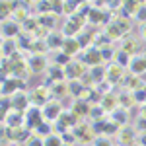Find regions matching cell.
Returning <instances> with one entry per match:
<instances>
[{"label":"cell","mask_w":146,"mask_h":146,"mask_svg":"<svg viewBox=\"0 0 146 146\" xmlns=\"http://www.w3.org/2000/svg\"><path fill=\"white\" fill-rule=\"evenodd\" d=\"M72 133L76 136V142L78 144H84V146H92L94 144V140H96V131H94V127L92 123H86V121H80L74 129H72Z\"/></svg>","instance_id":"cell-1"},{"label":"cell","mask_w":146,"mask_h":146,"mask_svg":"<svg viewBox=\"0 0 146 146\" xmlns=\"http://www.w3.org/2000/svg\"><path fill=\"white\" fill-rule=\"evenodd\" d=\"M88 22V18L86 16H82V14H74V16H68V20L64 22L62 25V35L64 37H78L82 33V27H84V23Z\"/></svg>","instance_id":"cell-2"},{"label":"cell","mask_w":146,"mask_h":146,"mask_svg":"<svg viewBox=\"0 0 146 146\" xmlns=\"http://www.w3.org/2000/svg\"><path fill=\"white\" fill-rule=\"evenodd\" d=\"M31 135L27 127H4V140L8 144H23Z\"/></svg>","instance_id":"cell-3"},{"label":"cell","mask_w":146,"mask_h":146,"mask_svg":"<svg viewBox=\"0 0 146 146\" xmlns=\"http://www.w3.org/2000/svg\"><path fill=\"white\" fill-rule=\"evenodd\" d=\"M29 100H31V105L35 107H45L49 101L53 100V96H51V88L47 86V84H39V86H35L33 90H29Z\"/></svg>","instance_id":"cell-4"},{"label":"cell","mask_w":146,"mask_h":146,"mask_svg":"<svg viewBox=\"0 0 146 146\" xmlns=\"http://www.w3.org/2000/svg\"><path fill=\"white\" fill-rule=\"evenodd\" d=\"M115 140H117V146H133L138 140V131L131 125H125L115 135Z\"/></svg>","instance_id":"cell-5"},{"label":"cell","mask_w":146,"mask_h":146,"mask_svg":"<svg viewBox=\"0 0 146 146\" xmlns=\"http://www.w3.org/2000/svg\"><path fill=\"white\" fill-rule=\"evenodd\" d=\"M88 70H90V66L86 62H82L80 58H72L64 66V74H66V80H80Z\"/></svg>","instance_id":"cell-6"},{"label":"cell","mask_w":146,"mask_h":146,"mask_svg":"<svg viewBox=\"0 0 146 146\" xmlns=\"http://www.w3.org/2000/svg\"><path fill=\"white\" fill-rule=\"evenodd\" d=\"M125 74H127V68H123L121 64H117V62H111V64L105 66V82H107L111 88L123 82Z\"/></svg>","instance_id":"cell-7"},{"label":"cell","mask_w":146,"mask_h":146,"mask_svg":"<svg viewBox=\"0 0 146 146\" xmlns=\"http://www.w3.org/2000/svg\"><path fill=\"white\" fill-rule=\"evenodd\" d=\"M142 39L140 37H133V35H125L123 39H121V51H125L127 55L131 56H136L140 55V53H144L142 51Z\"/></svg>","instance_id":"cell-8"},{"label":"cell","mask_w":146,"mask_h":146,"mask_svg":"<svg viewBox=\"0 0 146 146\" xmlns=\"http://www.w3.org/2000/svg\"><path fill=\"white\" fill-rule=\"evenodd\" d=\"M23 115H25V127L33 133L35 129L39 127V125L45 121V117H43V111L39 109V107H35V105H29L25 111H23Z\"/></svg>","instance_id":"cell-9"},{"label":"cell","mask_w":146,"mask_h":146,"mask_svg":"<svg viewBox=\"0 0 146 146\" xmlns=\"http://www.w3.org/2000/svg\"><path fill=\"white\" fill-rule=\"evenodd\" d=\"M41 111H43V117H45V121H49V123H55V121H58L60 119V115H62V103H60V100H51L49 103H47L45 107H41Z\"/></svg>","instance_id":"cell-10"},{"label":"cell","mask_w":146,"mask_h":146,"mask_svg":"<svg viewBox=\"0 0 146 146\" xmlns=\"http://www.w3.org/2000/svg\"><path fill=\"white\" fill-rule=\"evenodd\" d=\"M80 60H82V62H86L90 68L92 66H101V62H105V60H103V56H101L100 47H88V49H84Z\"/></svg>","instance_id":"cell-11"},{"label":"cell","mask_w":146,"mask_h":146,"mask_svg":"<svg viewBox=\"0 0 146 146\" xmlns=\"http://www.w3.org/2000/svg\"><path fill=\"white\" fill-rule=\"evenodd\" d=\"M20 90H25V80L22 78H16V76H8V78H4L2 82V96H14L16 92Z\"/></svg>","instance_id":"cell-12"},{"label":"cell","mask_w":146,"mask_h":146,"mask_svg":"<svg viewBox=\"0 0 146 146\" xmlns=\"http://www.w3.org/2000/svg\"><path fill=\"white\" fill-rule=\"evenodd\" d=\"M12 100V107L18 109V111H25L29 105H31V100H29V92L27 90H20L16 92L14 96H10Z\"/></svg>","instance_id":"cell-13"},{"label":"cell","mask_w":146,"mask_h":146,"mask_svg":"<svg viewBox=\"0 0 146 146\" xmlns=\"http://www.w3.org/2000/svg\"><path fill=\"white\" fill-rule=\"evenodd\" d=\"M64 80H66L64 66H60V64L53 62L51 66L47 68V80H45L47 86H51V84H55V82H64Z\"/></svg>","instance_id":"cell-14"},{"label":"cell","mask_w":146,"mask_h":146,"mask_svg":"<svg viewBox=\"0 0 146 146\" xmlns=\"http://www.w3.org/2000/svg\"><path fill=\"white\" fill-rule=\"evenodd\" d=\"M27 64H29L31 74H41V72H45L47 68H49L45 55H29L27 56Z\"/></svg>","instance_id":"cell-15"},{"label":"cell","mask_w":146,"mask_h":146,"mask_svg":"<svg viewBox=\"0 0 146 146\" xmlns=\"http://www.w3.org/2000/svg\"><path fill=\"white\" fill-rule=\"evenodd\" d=\"M127 70H129L131 74H136V76L146 74V55H144V53L133 56V58H131V64H129Z\"/></svg>","instance_id":"cell-16"},{"label":"cell","mask_w":146,"mask_h":146,"mask_svg":"<svg viewBox=\"0 0 146 146\" xmlns=\"http://www.w3.org/2000/svg\"><path fill=\"white\" fill-rule=\"evenodd\" d=\"M4 127H25V115L23 111L12 109L8 115H4Z\"/></svg>","instance_id":"cell-17"},{"label":"cell","mask_w":146,"mask_h":146,"mask_svg":"<svg viewBox=\"0 0 146 146\" xmlns=\"http://www.w3.org/2000/svg\"><path fill=\"white\" fill-rule=\"evenodd\" d=\"M121 86H123V90H127V92H136L138 88L144 86V82H142V76H136V74L127 72L123 82H121Z\"/></svg>","instance_id":"cell-18"},{"label":"cell","mask_w":146,"mask_h":146,"mask_svg":"<svg viewBox=\"0 0 146 146\" xmlns=\"http://www.w3.org/2000/svg\"><path fill=\"white\" fill-rule=\"evenodd\" d=\"M60 51L74 58V56L80 55L84 49H82V45H80V41L76 39V37H66V39H64V45H62V49H60Z\"/></svg>","instance_id":"cell-19"},{"label":"cell","mask_w":146,"mask_h":146,"mask_svg":"<svg viewBox=\"0 0 146 146\" xmlns=\"http://www.w3.org/2000/svg\"><path fill=\"white\" fill-rule=\"evenodd\" d=\"M90 107H92V105L88 103V101L74 100V101H72V105H70V111L74 113L80 121H84V117H88V115H90Z\"/></svg>","instance_id":"cell-20"},{"label":"cell","mask_w":146,"mask_h":146,"mask_svg":"<svg viewBox=\"0 0 146 146\" xmlns=\"http://www.w3.org/2000/svg\"><path fill=\"white\" fill-rule=\"evenodd\" d=\"M100 105H101V107H103L107 113H113L117 107H119V98H117V94H113V92L103 94V96H101Z\"/></svg>","instance_id":"cell-21"},{"label":"cell","mask_w":146,"mask_h":146,"mask_svg":"<svg viewBox=\"0 0 146 146\" xmlns=\"http://www.w3.org/2000/svg\"><path fill=\"white\" fill-rule=\"evenodd\" d=\"M117 98H119V107H123V109H127V111H133V107H136L138 103H136L135 96H133V92H119L117 94Z\"/></svg>","instance_id":"cell-22"},{"label":"cell","mask_w":146,"mask_h":146,"mask_svg":"<svg viewBox=\"0 0 146 146\" xmlns=\"http://www.w3.org/2000/svg\"><path fill=\"white\" fill-rule=\"evenodd\" d=\"M22 29V23H18L16 20H4L2 23V35L4 37H10V39H16L18 33Z\"/></svg>","instance_id":"cell-23"},{"label":"cell","mask_w":146,"mask_h":146,"mask_svg":"<svg viewBox=\"0 0 146 146\" xmlns=\"http://www.w3.org/2000/svg\"><path fill=\"white\" fill-rule=\"evenodd\" d=\"M49 88H51V96H53V100H62V98L70 96L68 80H64V82H55V84H51Z\"/></svg>","instance_id":"cell-24"},{"label":"cell","mask_w":146,"mask_h":146,"mask_svg":"<svg viewBox=\"0 0 146 146\" xmlns=\"http://www.w3.org/2000/svg\"><path fill=\"white\" fill-rule=\"evenodd\" d=\"M64 35L62 33H56V31H51L49 33V37H47V45H49V51H60L62 49V45H64Z\"/></svg>","instance_id":"cell-25"},{"label":"cell","mask_w":146,"mask_h":146,"mask_svg":"<svg viewBox=\"0 0 146 146\" xmlns=\"http://www.w3.org/2000/svg\"><path fill=\"white\" fill-rule=\"evenodd\" d=\"M37 22H39V25L47 27L49 31H55V27H56V14H53V12H49V14H39V16H37Z\"/></svg>","instance_id":"cell-26"},{"label":"cell","mask_w":146,"mask_h":146,"mask_svg":"<svg viewBox=\"0 0 146 146\" xmlns=\"http://www.w3.org/2000/svg\"><path fill=\"white\" fill-rule=\"evenodd\" d=\"M16 51H20V47H18V39L4 37V39H2V53H4V56H12Z\"/></svg>","instance_id":"cell-27"},{"label":"cell","mask_w":146,"mask_h":146,"mask_svg":"<svg viewBox=\"0 0 146 146\" xmlns=\"http://www.w3.org/2000/svg\"><path fill=\"white\" fill-rule=\"evenodd\" d=\"M129 113L131 111H127L123 107H117V109L113 113H109V115H111V121H115V123H119L121 127H125V125L129 123Z\"/></svg>","instance_id":"cell-28"},{"label":"cell","mask_w":146,"mask_h":146,"mask_svg":"<svg viewBox=\"0 0 146 146\" xmlns=\"http://www.w3.org/2000/svg\"><path fill=\"white\" fill-rule=\"evenodd\" d=\"M103 35L109 39V41H117V39H123V33L117 29V25L113 22H109L107 25H105V29H103Z\"/></svg>","instance_id":"cell-29"},{"label":"cell","mask_w":146,"mask_h":146,"mask_svg":"<svg viewBox=\"0 0 146 146\" xmlns=\"http://www.w3.org/2000/svg\"><path fill=\"white\" fill-rule=\"evenodd\" d=\"M33 133H35L37 136H41V138H47L49 135H53V133H55V125L49 123V121H43V123L39 125V127L35 129Z\"/></svg>","instance_id":"cell-30"},{"label":"cell","mask_w":146,"mask_h":146,"mask_svg":"<svg viewBox=\"0 0 146 146\" xmlns=\"http://www.w3.org/2000/svg\"><path fill=\"white\" fill-rule=\"evenodd\" d=\"M47 51H49V45H47V41H43V39H33V43L29 47V53L31 55H45Z\"/></svg>","instance_id":"cell-31"},{"label":"cell","mask_w":146,"mask_h":146,"mask_svg":"<svg viewBox=\"0 0 146 146\" xmlns=\"http://www.w3.org/2000/svg\"><path fill=\"white\" fill-rule=\"evenodd\" d=\"M84 84L80 82V80H68V90H70V98H74V100H78L80 94L84 92Z\"/></svg>","instance_id":"cell-32"},{"label":"cell","mask_w":146,"mask_h":146,"mask_svg":"<svg viewBox=\"0 0 146 146\" xmlns=\"http://www.w3.org/2000/svg\"><path fill=\"white\" fill-rule=\"evenodd\" d=\"M88 23H92V25H100V23H105V20H103V14H101V10L98 8V6L90 10V14H88Z\"/></svg>","instance_id":"cell-33"},{"label":"cell","mask_w":146,"mask_h":146,"mask_svg":"<svg viewBox=\"0 0 146 146\" xmlns=\"http://www.w3.org/2000/svg\"><path fill=\"white\" fill-rule=\"evenodd\" d=\"M115 25H117V29L123 33V37L125 35H129L131 33V29H133V23H131V18H121V20H115Z\"/></svg>","instance_id":"cell-34"},{"label":"cell","mask_w":146,"mask_h":146,"mask_svg":"<svg viewBox=\"0 0 146 146\" xmlns=\"http://www.w3.org/2000/svg\"><path fill=\"white\" fill-rule=\"evenodd\" d=\"M90 74L94 78V82H96V86L101 84V82H105V66H92Z\"/></svg>","instance_id":"cell-35"},{"label":"cell","mask_w":146,"mask_h":146,"mask_svg":"<svg viewBox=\"0 0 146 146\" xmlns=\"http://www.w3.org/2000/svg\"><path fill=\"white\" fill-rule=\"evenodd\" d=\"M105 115H107V111L98 103V105H92L90 107V115L88 117H90L92 121H100V119H105Z\"/></svg>","instance_id":"cell-36"},{"label":"cell","mask_w":146,"mask_h":146,"mask_svg":"<svg viewBox=\"0 0 146 146\" xmlns=\"http://www.w3.org/2000/svg\"><path fill=\"white\" fill-rule=\"evenodd\" d=\"M131 58H133L131 55H127L125 51H121V49H119V51H117V55H115V58H113V62L121 64L123 68H129V64H131Z\"/></svg>","instance_id":"cell-37"},{"label":"cell","mask_w":146,"mask_h":146,"mask_svg":"<svg viewBox=\"0 0 146 146\" xmlns=\"http://www.w3.org/2000/svg\"><path fill=\"white\" fill-rule=\"evenodd\" d=\"M100 51H101L103 60H111V62H113V58H115V55H117V51H115V47H113L111 43H107V45L100 47Z\"/></svg>","instance_id":"cell-38"},{"label":"cell","mask_w":146,"mask_h":146,"mask_svg":"<svg viewBox=\"0 0 146 146\" xmlns=\"http://www.w3.org/2000/svg\"><path fill=\"white\" fill-rule=\"evenodd\" d=\"M45 146H64V140H62V135L58 133H53L45 138Z\"/></svg>","instance_id":"cell-39"},{"label":"cell","mask_w":146,"mask_h":146,"mask_svg":"<svg viewBox=\"0 0 146 146\" xmlns=\"http://www.w3.org/2000/svg\"><path fill=\"white\" fill-rule=\"evenodd\" d=\"M49 4H51L53 14H64V4H66V0H49Z\"/></svg>","instance_id":"cell-40"},{"label":"cell","mask_w":146,"mask_h":146,"mask_svg":"<svg viewBox=\"0 0 146 146\" xmlns=\"http://www.w3.org/2000/svg\"><path fill=\"white\" fill-rule=\"evenodd\" d=\"M23 146H45V138H41V136H37L33 133V135L23 142Z\"/></svg>","instance_id":"cell-41"},{"label":"cell","mask_w":146,"mask_h":146,"mask_svg":"<svg viewBox=\"0 0 146 146\" xmlns=\"http://www.w3.org/2000/svg\"><path fill=\"white\" fill-rule=\"evenodd\" d=\"M70 60H72V56H68L66 53L58 51V53L55 55V60H53V62H56V64H60V66H66V64L70 62Z\"/></svg>","instance_id":"cell-42"},{"label":"cell","mask_w":146,"mask_h":146,"mask_svg":"<svg viewBox=\"0 0 146 146\" xmlns=\"http://www.w3.org/2000/svg\"><path fill=\"white\" fill-rule=\"evenodd\" d=\"M92 146H113V140H111V136L98 135V136H96V140H94V144H92Z\"/></svg>","instance_id":"cell-43"},{"label":"cell","mask_w":146,"mask_h":146,"mask_svg":"<svg viewBox=\"0 0 146 146\" xmlns=\"http://www.w3.org/2000/svg\"><path fill=\"white\" fill-rule=\"evenodd\" d=\"M135 129L138 131V133H146V117H144V115H138V117H136Z\"/></svg>","instance_id":"cell-44"},{"label":"cell","mask_w":146,"mask_h":146,"mask_svg":"<svg viewBox=\"0 0 146 146\" xmlns=\"http://www.w3.org/2000/svg\"><path fill=\"white\" fill-rule=\"evenodd\" d=\"M135 20H138L140 23H142V22L146 23V6H140V10L135 14Z\"/></svg>","instance_id":"cell-45"},{"label":"cell","mask_w":146,"mask_h":146,"mask_svg":"<svg viewBox=\"0 0 146 146\" xmlns=\"http://www.w3.org/2000/svg\"><path fill=\"white\" fill-rule=\"evenodd\" d=\"M140 39H142V41L146 43V23L142 25V27H140Z\"/></svg>","instance_id":"cell-46"},{"label":"cell","mask_w":146,"mask_h":146,"mask_svg":"<svg viewBox=\"0 0 146 146\" xmlns=\"http://www.w3.org/2000/svg\"><path fill=\"white\" fill-rule=\"evenodd\" d=\"M138 142H142L146 146V133H138Z\"/></svg>","instance_id":"cell-47"},{"label":"cell","mask_w":146,"mask_h":146,"mask_svg":"<svg viewBox=\"0 0 146 146\" xmlns=\"http://www.w3.org/2000/svg\"><path fill=\"white\" fill-rule=\"evenodd\" d=\"M133 146H144V144H142V142H138V140H136V142H135V144H133Z\"/></svg>","instance_id":"cell-48"},{"label":"cell","mask_w":146,"mask_h":146,"mask_svg":"<svg viewBox=\"0 0 146 146\" xmlns=\"http://www.w3.org/2000/svg\"><path fill=\"white\" fill-rule=\"evenodd\" d=\"M8 146H20V144H8Z\"/></svg>","instance_id":"cell-49"}]
</instances>
